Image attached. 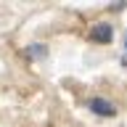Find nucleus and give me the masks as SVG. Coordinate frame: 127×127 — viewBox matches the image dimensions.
<instances>
[{
    "label": "nucleus",
    "instance_id": "obj_1",
    "mask_svg": "<svg viewBox=\"0 0 127 127\" xmlns=\"http://www.w3.org/2000/svg\"><path fill=\"white\" fill-rule=\"evenodd\" d=\"M87 109L93 111V114H98V117H117V103L106 101V98H101V95H95V98H90L87 101Z\"/></svg>",
    "mask_w": 127,
    "mask_h": 127
},
{
    "label": "nucleus",
    "instance_id": "obj_2",
    "mask_svg": "<svg viewBox=\"0 0 127 127\" xmlns=\"http://www.w3.org/2000/svg\"><path fill=\"white\" fill-rule=\"evenodd\" d=\"M111 37H114V29H111V24H106V21H98L93 29H90V40H93V42L106 45V42H111Z\"/></svg>",
    "mask_w": 127,
    "mask_h": 127
},
{
    "label": "nucleus",
    "instance_id": "obj_3",
    "mask_svg": "<svg viewBox=\"0 0 127 127\" xmlns=\"http://www.w3.org/2000/svg\"><path fill=\"white\" fill-rule=\"evenodd\" d=\"M29 56H32V58H37V56H45V48H42V42H34V45L29 48Z\"/></svg>",
    "mask_w": 127,
    "mask_h": 127
},
{
    "label": "nucleus",
    "instance_id": "obj_4",
    "mask_svg": "<svg viewBox=\"0 0 127 127\" xmlns=\"http://www.w3.org/2000/svg\"><path fill=\"white\" fill-rule=\"evenodd\" d=\"M125 50H127V34H125Z\"/></svg>",
    "mask_w": 127,
    "mask_h": 127
}]
</instances>
